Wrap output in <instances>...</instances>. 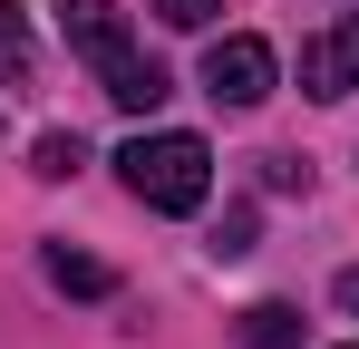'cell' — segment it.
I'll return each mask as SVG.
<instances>
[{
  "mask_svg": "<svg viewBox=\"0 0 359 349\" xmlns=\"http://www.w3.org/2000/svg\"><path fill=\"white\" fill-rule=\"evenodd\" d=\"M49 282L78 291V301H107V291H117V272H107V262H88V252H68V242H49Z\"/></svg>",
  "mask_w": 359,
  "mask_h": 349,
  "instance_id": "6",
  "label": "cell"
},
{
  "mask_svg": "<svg viewBox=\"0 0 359 349\" xmlns=\"http://www.w3.org/2000/svg\"><path fill=\"white\" fill-rule=\"evenodd\" d=\"M243 349H301V310L292 301H252L243 310Z\"/></svg>",
  "mask_w": 359,
  "mask_h": 349,
  "instance_id": "5",
  "label": "cell"
},
{
  "mask_svg": "<svg viewBox=\"0 0 359 349\" xmlns=\"http://www.w3.org/2000/svg\"><path fill=\"white\" fill-rule=\"evenodd\" d=\"M350 349H359V340H350Z\"/></svg>",
  "mask_w": 359,
  "mask_h": 349,
  "instance_id": "11",
  "label": "cell"
},
{
  "mask_svg": "<svg viewBox=\"0 0 359 349\" xmlns=\"http://www.w3.org/2000/svg\"><path fill=\"white\" fill-rule=\"evenodd\" d=\"M340 301H350V310H359V272H340Z\"/></svg>",
  "mask_w": 359,
  "mask_h": 349,
  "instance_id": "10",
  "label": "cell"
},
{
  "mask_svg": "<svg viewBox=\"0 0 359 349\" xmlns=\"http://www.w3.org/2000/svg\"><path fill=\"white\" fill-rule=\"evenodd\" d=\"M126 194L146 204V214H204V194H214V146L204 136H184V126H165V136H126Z\"/></svg>",
  "mask_w": 359,
  "mask_h": 349,
  "instance_id": "2",
  "label": "cell"
},
{
  "mask_svg": "<svg viewBox=\"0 0 359 349\" xmlns=\"http://www.w3.org/2000/svg\"><path fill=\"white\" fill-rule=\"evenodd\" d=\"M0 78H29V29H20V0H0Z\"/></svg>",
  "mask_w": 359,
  "mask_h": 349,
  "instance_id": "7",
  "label": "cell"
},
{
  "mask_svg": "<svg viewBox=\"0 0 359 349\" xmlns=\"http://www.w3.org/2000/svg\"><path fill=\"white\" fill-rule=\"evenodd\" d=\"M59 29H68V49L97 68V88H107V97H117L126 116L165 107V88H175V78H165L156 58L126 39V10H117V0H59Z\"/></svg>",
  "mask_w": 359,
  "mask_h": 349,
  "instance_id": "1",
  "label": "cell"
},
{
  "mask_svg": "<svg viewBox=\"0 0 359 349\" xmlns=\"http://www.w3.org/2000/svg\"><path fill=\"white\" fill-rule=\"evenodd\" d=\"M214 10H224V0H156V20H175V29H204Z\"/></svg>",
  "mask_w": 359,
  "mask_h": 349,
  "instance_id": "9",
  "label": "cell"
},
{
  "mask_svg": "<svg viewBox=\"0 0 359 349\" xmlns=\"http://www.w3.org/2000/svg\"><path fill=\"white\" fill-rule=\"evenodd\" d=\"M78 165H88V146H78V136H39V174H49V184L78 174Z\"/></svg>",
  "mask_w": 359,
  "mask_h": 349,
  "instance_id": "8",
  "label": "cell"
},
{
  "mask_svg": "<svg viewBox=\"0 0 359 349\" xmlns=\"http://www.w3.org/2000/svg\"><path fill=\"white\" fill-rule=\"evenodd\" d=\"M301 97H320V107L359 97V20H330L301 39Z\"/></svg>",
  "mask_w": 359,
  "mask_h": 349,
  "instance_id": "4",
  "label": "cell"
},
{
  "mask_svg": "<svg viewBox=\"0 0 359 349\" xmlns=\"http://www.w3.org/2000/svg\"><path fill=\"white\" fill-rule=\"evenodd\" d=\"M272 78H282V58H272V39H252V29H233V39L204 49V97L214 107H262Z\"/></svg>",
  "mask_w": 359,
  "mask_h": 349,
  "instance_id": "3",
  "label": "cell"
}]
</instances>
